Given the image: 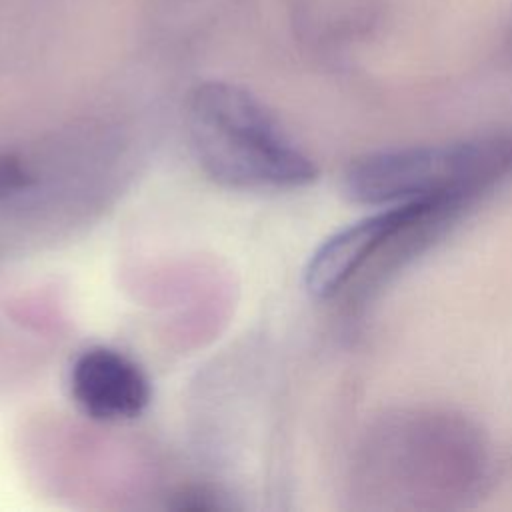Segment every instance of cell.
Wrapping results in <instances>:
<instances>
[{"mask_svg":"<svg viewBox=\"0 0 512 512\" xmlns=\"http://www.w3.org/2000/svg\"><path fill=\"white\" fill-rule=\"evenodd\" d=\"M28 176L14 160H0V198L26 186Z\"/></svg>","mask_w":512,"mask_h":512,"instance_id":"8992f818","label":"cell"},{"mask_svg":"<svg viewBox=\"0 0 512 512\" xmlns=\"http://www.w3.org/2000/svg\"><path fill=\"white\" fill-rule=\"evenodd\" d=\"M188 138L200 168L228 188H300L316 178V166L278 120L236 84L212 80L192 90Z\"/></svg>","mask_w":512,"mask_h":512,"instance_id":"6da1fadb","label":"cell"},{"mask_svg":"<svg viewBox=\"0 0 512 512\" xmlns=\"http://www.w3.org/2000/svg\"><path fill=\"white\" fill-rule=\"evenodd\" d=\"M484 456L476 434L460 420L412 414L376 434V486L390 496L458 498L482 478Z\"/></svg>","mask_w":512,"mask_h":512,"instance_id":"3957f363","label":"cell"},{"mask_svg":"<svg viewBox=\"0 0 512 512\" xmlns=\"http://www.w3.org/2000/svg\"><path fill=\"white\" fill-rule=\"evenodd\" d=\"M512 170V136L364 154L344 172V192L368 206L462 200Z\"/></svg>","mask_w":512,"mask_h":512,"instance_id":"7a4b0ae2","label":"cell"},{"mask_svg":"<svg viewBox=\"0 0 512 512\" xmlns=\"http://www.w3.org/2000/svg\"><path fill=\"white\" fill-rule=\"evenodd\" d=\"M78 410L96 422H128L144 414L152 400L146 372L124 352L108 346L82 350L68 376Z\"/></svg>","mask_w":512,"mask_h":512,"instance_id":"5b68a950","label":"cell"},{"mask_svg":"<svg viewBox=\"0 0 512 512\" xmlns=\"http://www.w3.org/2000/svg\"><path fill=\"white\" fill-rule=\"evenodd\" d=\"M434 202L440 200L384 206L328 236L312 252L304 268V286L308 294L320 300L336 296L370 264L374 256L386 250L388 242L400 228L420 216Z\"/></svg>","mask_w":512,"mask_h":512,"instance_id":"277c9868","label":"cell"}]
</instances>
